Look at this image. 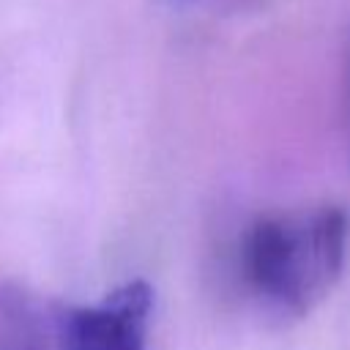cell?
<instances>
[{
    "mask_svg": "<svg viewBox=\"0 0 350 350\" xmlns=\"http://www.w3.org/2000/svg\"><path fill=\"white\" fill-rule=\"evenodd\" d=\"M350 249V216L339 205H309L260 216L243 235L241 271L271 306L306 314L339 282Z\"/></svg>",
    "mask_w": 350,
    "mask_h": 350,
    "instance_id": "1",
    "label": "cell"
},
{
    "mask_svg": "<svg viewBox=\"0 0 350 350\" xmlns=\"http://www.w3.org/2000/svg\"><path fill=\"white\" fill-rule=\"evenodd\" d=\"M345 98H347V112H350V52H347V66H345Z\"/></svg>",
    "mask_w": 350,
    "mask_h": 350,
    "instance_id": "3",
    "label": "cell"
},
{
    "mask_svg": "<svg viewBox=\"0 0 350 350\" xmlns=\"http://www.w3.org/2000/svg\"><path fill=\"white\" fill-rule=\"evenodd\" d=\"M150 309L145 282H126L90 306L0 282V350H148Z\"/></svg>",
    "mask_w": 350,
    "mask_h": 350,
    "instance_id": "2",
    "label": "cell"
}]
</instances>
